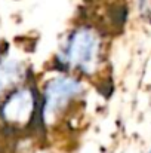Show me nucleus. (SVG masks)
<instances>
[{
  "label": "nucleus",
  "mask_w": 151,
  "mask_h": 153,
  "mask_svg": "<svg viewBox=\"0 0 151 153\" xmlns=\"http://www.w3.org/2000/svg\"><path fill=\"white\" fill-rule=\"evenodd\" d=\"M147 153H151V147H150V150H148V152H147Z\"/></svg>",
  "instance_id": "obj_6"
},
{
  "label": "nucleus",
  "mask_w": 151,
  "mask_h": 153,
  "mask_svg": "<svg viewBox=\"0 0 151 153\" xmlns=\"http://www.w3.org/2000/svg\"><path fill=\"white\" fill-rule=\"evenodd\" d=\"M55 70L83 79L98 76L105 67V36L95 25L80 24L71 28L53 58Z\"/></svg>",
  "instance_id": "obj_1"
},
{
  "label": "nucleus",
  "mask_w": 151,
  "mask_h": 153,
  "mask_svg": "<svg viewBox=\"0 0 151 153\" xmlns=\"http://www.w3.org/2000/svg\"><path fill=\"white\" fill-rule=\"evenodd\" d=\"M86 92L83 77L73 73H58L48 79L40 91L42 122L46 126H55L56 122L67 116L68 110L82 100Z\"/></svg>",
  "instance_id": "obj_2"
},
{
  "label": "nucleus",
  "mask_w": 151,
  "mask_h": 153,
  "mask_svg": "<svg viewBox=\"0 0 151 153\" xmlns=\"http://www.w3.org/2000/svg\"><path fill=\"white\" fill-rule=\"evenodd\" d=\"M27 68L18 59L0 55V97L25 82Z\"/></svg>",
  "instance_id": "obj_4"
},
{
  "label": "nucleus",
  "mask_w": 151,
  "mask_h": 153,
  "mask_svg": "<svg viewBox=\"0 0 151 153\" xmlns=\"http://www.w3.org/2000/svg\"><path fill=\"white\" fill-rule=\"evenodd\" d=\"M40 110V92L33 83L22 82L1 97L0 122L9 131H25L34 128L37 122L43 125Z\"/></svg>",
  "instance_id": "obj_3"
},
{
  "label": "nucleus",
  "mask_w": 151,
  "mask_h": 153,
  "mask_svg": "<svg viewBox=\"0 0 151 153\" xmlns=\"http://www.w3.org/2000/svg\"><path fill=\"white\" fill-rule=\"evenodd\" d=\"M147 4H148V0H136V6L139 12H144L147 9Z\"/></svg>",
  "instance_id": "obj_5"
}]
</instances>
